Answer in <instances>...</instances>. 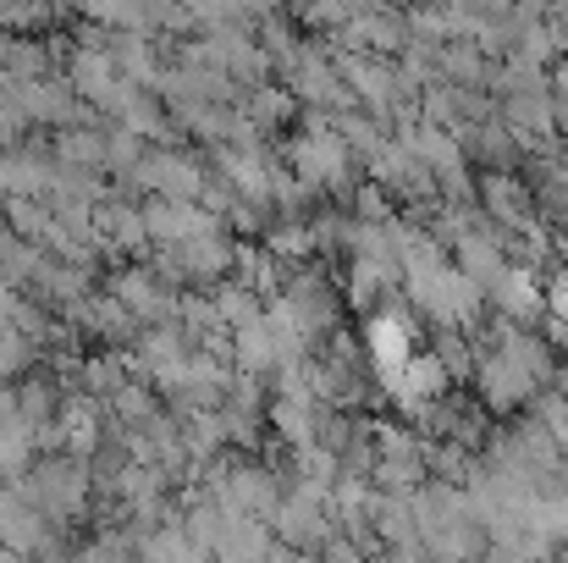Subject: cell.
Returning a JSON list of instances; mask_svg holds the SVG:
<instances>
[{"mask_svg":"<svg viewBox=\"0 0 568 563\" xmlns=\"http://www.w3.org/2000/svg\"><path fill=\"white\" fill-rule=\"evenodd\" d=\"M122 563H139V559H122Z\"/></svg>","mask_w":568,"mask_h":563,"instance_id":"39","label":"cell"},{"mask_svg":"<svg viewBox=\"0 0 568 563\" xmlns=\"http://www.w3.org/2000/svg\"><path fill=\"white\" fill-rule=\"evenodd\" d=\"M475 204H480L486 221H497L514 238L541 227V204H536V193H530V183L519 172H480L475 178Z\"/></svg>","mask_w":568,"mask_h":563,"instance_id":"9","label":"cell"},{"mask_svg":"<svg viewBox=\"0 0 568 563\" xmlns=\"http://www.w3.org/2000/svg\"><path fill=\"white\" fill-rule=\"evenodd\" d=\"M276 553V536H271V525H260V520H226V531H221V542H215V563H271Z\"/></svg>","mask_w":568,"mask_h":563,"instance_id":"17","label":"cell"},{"mask_svg":"<svg viewBox=\"0 0 568 563\" xmlns=\"http://www.w3.org/2000/svg\"><path fill=\"white\" fill-rule=\"evenodd\" d=\"M552 563H568V542H564V547H558V553H552Z\"/></svg>","mask_w":568,"mask_h":563,"instance_id":"35","label":"cell"},{"mask_svg":"<svg viewBox=\"0 0 568 563\" xmlns=\"http://www.w3.org/2000/svg\"><path fill=\"white\" fill-rule=\"evenodd\" d=\"M193 349L189 338H183V326L178 321H166V326H144L139 332V343H133V354H128V371L139 375V381H161V375L172 371V365H183Z\"/></svg>","mask_w":568,"mask_h":563,"instance_id":"11","label":"cell"},{"mask_svg":"<svg viewBox=\"0 0 568 563\" xmlns=\"http://www.w3.org/2000/svg\"><path fill=\"white\" fill-rule=\"evenodd\" d=\"M0 161H6V150H0Z\"/></svg>","mask_w":568,"mask_h":563,"instance_id":"40","label":"cell"},{"mask_svg":"<svg viewBox=\"0 0 568 563\" xmlns=\"http://www.w3.org/2000/svg\"><path fill=\"white\" fill-rule=\"evenodd\" d=\"M17 492L61 531V525H78V520L89 514V503H94V475H89L83 459L50 453V459H39V464L17 481Z\"/></svg>","mask_w":568,"mask_h":563,"instance_id":"2","label":"cell"},{"mask_svg":"<svg viewBox=\"0 0 568 563\" xmlns=\"http://www.w3.org/2000/svg\"><path fill=\"white\" fill-rule=\"evenodd\" d=\"M315 559H326V563H376V553H371V547H359V542H348V536L337 531V536H332Z\"/></svg>","mask_w":568,"mask_h":563,"instance_id":"30","label":"cell"},{"mask_svg":"<svg viewBox=\"0 0 568 563\" xmlns=\"http://www.w3.org/2000/svg\"><path fill=\"white\" fill-rule=\"evenodd\" d=\"M508 436H514V448H519V459L536 470V475H552L558 464H564V448H558V436L547 431V425H536L530 414L519 420V425H508Z\"/></svg>","mask_w":568,"mask_h":563,"instance_id":"22","label":"cell"},{"mask_svg":"<svg viewBox=\"0 0 568 563\" xmlns=\"http://www.w3.org/2000/svg\"><path fill=\"white\" fill-rule=\"evenodd\" d=\"M111 299H116L139 326H166V321H178V304H183V293H178L172 282H161L155 265H116Z\"/></svg>","mask_w":568,"mask_h":563,"instance_id":"8","label":"cell"},{"mask_svg":"<svg viewBox=\"0 0 568 563\" xmlns=\"http://www.w3.org/2000/svg\"><path fill=\"white\" fill-rule=\"evenodd\" d=\"M348 17H354V6H310V11H298V22H310V28H332V33H337Z\"/></svg>","mask_w":568,"mask_h":563,"instance_id":"31","label":"cell"},{"mask_svg":"<svg viewBox=\"0 0 568 563\" xmlns=\"http://www.w3.org/2000/svg\"><path fill=\"white\" fill-rule=\"evenodd\" d=\"M348 215H354V221H365V227H381V221H392V215H397V204H392L376 183H359L354 188V210H348Z\"/></svg>","mask_w":568,"mask_h":563,"instance_id":"29","label":"cell"},{"mask_svg":"<svg viewBox=\"0 0 568 563\" xmlns=\"http://www.w3.org/2000/svg\"><path fill=\"white\" fill-rule=\"evenodd\" d=\"M371 536H376V547H403V542H419L408 497H386V492H376V503H371Z\"/></svg>","mask_w":568,"mask_h":563,"instance_id":"20","label":"cell"},{"mask_svg":"<svg viewBox=\"0 0 568 563\" xmlns=\"http://www.w3.org/2000/svg\"><path fill=\"white\" fill-rule=\"evenodd\" d=\"M376 563H430V559H425V547H419V542H403V547H381Z\"/></svg>","mask_w":568,"mask_h":563,"instance_id":"32","label":"cell"},{"mask_svg":"<svg viewBox=\"0 0 568 563\" xmlns=\"http://www.w3.org/2000/svg\"><path fill=\"white\" fill-rule=\"evenodd\" d=\"M128 183L139 188L144 199H178V204H199V199H204V183H210V167H204L193 150H150Z\"/></svg>","mask_w":568,"mask_h":563,"instance_id":"7","label":"cell"},{"mask_svg":"<svg viewBox=\"0 0 568 563\" xmlns=\"http://www.w3.org/2000/svg\"><path fill=\"white\" fill-rule=\"evenodd\" d=\"M469 381H475V403H480L491 420H503V414H519V409H525V403L541 392L530 375L519 371L514 360H503V354H480Z\"/></svg>","mask_w":568,"mask_h":563,"instance_id":"10","label":"cell"},{"mask_svg":"<svg viewBox=\"0 0 568 563\" xmlns=\"http://www.w3.org/2000/svg\"><path fill=\"white\" fill-rule=\"evenodd\" d=\"M210 304H215L221 332H243V326H254V321L265 315V299H254V293H248V288H237V282L210 288Z\"/></svg>","mask_w":568,"mask_h":563,"instance_id":"23","label":"cell"},{"mask_svg":"<svg viewBox=\"0 0 568 563\" xmlns=\"http://www.w3.org/2000/svg\"><path fill=\"white\" fill-rule=\"evenodd\" d=\"M552 386H558V392L568 398V354H564V365H558V381H552Z\"/></svg>","mask_w":568,"mask_h":563,"instance_id":"34","label":"cell"},{"mask_svg":"<svg viewBox=\"0 0 568 563\" xmlns=\"http://www.w3.org/2000/svg\"><path fill=\"white\" fill-rule=\"evenodd\" d=\"M116 128H128V133H133V139H144V144H155V139H161V150H178V122L166 117L161 94H144V89H139V94L122 105Z\"/></svg>","mask_w":568,"mask_h":563,"instance_id":"15","label":"cell"},{"mask_svg":"<svg viewBox=\"0 0 568 563\" xmlns=\"http://www.w3.org/2000/svg\"><path fill=\"white\" fill-rule=\"evenodd\" d=\"M0 563H28V559H17V553H0Z\"/></svg>","mask_w":568,"mask_h":563,"instance_id":"36","label":"cell"},{"mask_svg":"<svg viewBox=\"0 0 568 563\" xmlns=\"http://www.w3.org/2000/svg\"><path fill=\"white\" fill-rule=\"evenodd\" d=\"M530 420H536V425H547V431L564 442L568 436V398L558 392V386H541V392L530 398Z\"/></svg>","mask_w":568,"mask_h":563,"instance_id":"28","label":"cell"},{"mask_svg":"<svg viewBox=\"0 0 568 563\" xmlns=\"http://www.w3.org/2000/svg\"><path fill=\"white\" fill-rule=\"evenodd\" d=\"M430 354H436V365L447 371V381H469L475 375V343L464 338V332H430V343H425Z\"/></svg>","mask_w":568,"mask_h":563,"instance_id":"24","label":"cell"},{"mask_svg":"<svg viewBox=\"0 0 568 563\" xmlns=\"http://www.w3.org/2000/svg\"><path fill=\"white\" fill-rule=\"evenodd\" d=\"M298 563H326V559H298Z\"/></svg>","mask_w":568,"mask_h":563,"instance_id":"38","label":"cell"},{"mask_svg":"<svg viewBox=\"0 0 568 563\" xmlns=\"http://www.w3.org/2000/svg\"><path fill=\"white\" fill-rule=\"evenodd\" d=\"M139 210H144L150 243H161V249H183L189 238L215 227V215H204L199 204H178V199H139Z\"/></svg>","mask_w":568,"mask_h":563,"instance_id":"12","label":"cell"},{"mask_svg":"<svg viewBox=\"0 0 568 563\" xmlns=\"http://www.w3.org/2000/svg\"><path fill=\"white\" fill-rule=\"evenodd\" d=\"M332 133L343 139V150H348L354 167H371L381 150H386V139H392L376 117H365L359 105H354V111H337V117H332Z\"/></svg>","mask_w":568,"mask_h":563,"instance_id":"18","label":"cell"},{"mask_svg":"<svg viewBox=\"0 0 568 563\" xmlns=\"http://www.w3.org/2000/svg\"><path fill=\"white\" fill-rule=\"evenodd\" d=\"M50 155H55L61 167H72V172L100 178V172H105V128H100V122H78V128L55 133Z\"/></svg>","mask_w":568,"mask_h":563,"instance_id":"16","label":"cell"},{"mask_svg":"<svg viewBox=\"0 0 568 563\" xmlns=\"http://www.w3.org/2000/svg\"><path fill=\"white\" fill-rule=\"evenodd\" d=\"M150 155V144L144 139H133L128 128H105V172H116V178H133L139 172V161Z\"/></svg>","mask_w":568,"mask_h":563,"instance_id":"26","label":"cell"},{"mask_svg":"<svg viewBox=\"0 0 568 563\" xmlns=\"http://www.w3.org/2000/svg\"><path fill=\"white\" fill-rule=\"evenodd\" d=\"M61 563H72V559H61Z\"/></svg>","mask_w":568,"mask_h":563,"instance_id":"41","label":"cell"},{"mask_svg":"<svg viewBox=\"0 0 568 563\" xmlns=\"http://www.w3.org/2000/svg\"><path fill=\"white\" fill-rule=\"evenodd\" d=\"M558 448H564V464H568V436H564V442H558Z\"/></svg>","mask_w":568,"mask_h":563,"instance_id":"37","label":"cell"},{"mask_svg":"<svg viewBox=\"0 0 568 563\" xmlns=\"http://www.w3.org/2000/svg\"><path fill=\"white\" fill-rule=\"evenodd\" d=\"M150 414H161V392H155L150 381H139V375H128V381L111 392V403H105V420H116L122 431H128V425H144Z\"/></svg>","mask_w":568,"mask_h":563,"instance_id":"21","label":"cell"},{"mask_svg":"<svg viewBox=\"0 0 568 563\" xmlns=\"http://www.w3.org/2000/svg\"><path fill=\"white\" fill-rule=\"evenodd\" d=\"M282 89L293 94V105L321 111V117L354 111V100H348V89H343V78H337V61H332V50H326L321 39H304V44H298L293 67L282 72Z\"/></svg>","mask_w":568,"mask_h":563,"instance_id":"4","label":"cell"},{"mask_svg":"<svg viewBox=\"0 0 568 563\" xmlns=\"http://www.w3.org/2000/svg\"><path fill=\"white\" fill-rule=\"evenodd\" d=\"M265 420H271L276 442H287L293 453H304V448L321 442V403L315 398H271L265 403Z\"/></svg>","mask_w":568,"mask_h":563,"instance_id":"14","label":"cell"},{"mask_svg":"<svg viewBox=\"0 0 568 563\" xmlns=\"http://www.w3.org/2000/svg\"><path fill=\"white\" fill-rule=\"evenodd\" d=\"M0 553H17V559H28V563H61L67 559L61 531H55L17 486H0Z\"/></svg>","mask_w":568,"mask_h":563,"instance_id":"6","label":"cell"},{"mask_svg":"<svg viewBox=\"0 0 568 563\" xmlns=\"http://www.w3.org/2000/svg\"><path fill=\"white\" fill-rule=\"evenodd\" d=\"M237 111H243V122L254 128V133H276V128H287L293 122V94L282 89V83H260V89H248L243 100H237Z\"/></svg>","mask_w":568,"mask_h":563,"instance_id":"19","label":"cell"},{"mask_svg":"<svg viewBox=\"0 0 568 563\" xmlns=\"http://www.w3.org/2000/svg\"><path fill=\"white\" fill-rule=\"evenodd\" d=\"M547 28L564 39V50H568V6H552V11H547Z\"/></svg>","mask_w":568,"mask_h":563,"instance_id":"33","label":"cell"},{"mask_svg":"<svg viewBox=\"0 0 568 563\" xmlns=\"http://www.w3.org/2000/svg\"><path fill=\"white\" fill-rule=\"evenodd\" d=\"M276 299H282V310L298 321V332H304L315 349L343 326V288H337V277L321 271V265H287Z\"/></svg>","mask_w":568,"mask_h":563,"instance_id":"3","label":"cell"},{"mask_svg":"<svg viewBox=\"0 0 568 563\" xmlns=\"http://www.w3.org/2000/svg\"><path fill=\"white\" fill-rule=\"evenodd\" d=\"M326 503H332L326 492H310V486H293V481H287V492H282V503H276V514H271V536H276L287 553L315 559V553L337 536Z\"/></svg>","mask_w":568,"mask_h":563,"instance_id":"5","label":"cell"},{"mask_svg":"<svg viewBox=\"0 0 568 563\" xmlns=\"http://www.w3.org/2000/svg\"><path fill=\"white\" fill-rule=\"evenodd\" d=\"M282 167L310 188V193H332V199H354V161L343 150V139L332 133V117L321 111H304V128L287 139L282 150Z\"/></svg>","mask_w":568,"mask_h":563,"instance_id":"1","label":"cell"},{"mask_svg":"<svg viewBox=\"0 0 568 563\" xmlns=\"http://www.w3.org/2000/svg\"><path fill=\"white\" fill-rule=\"evenodd\" d=\"M260 420H265V409H237V403H221V431H226V448H254V442H260Z\"/></svg>","mask_w":568,"mask_h":563,"instance_id":"27","label":"cell"},{"mask_svg":"<svg viewBox=\"0 0 568 563\" xmlns=\"http://www.w3.org/2000/svg\"><path fill=\"white\" fill-rule=\"evenodd\" d=\"M50 172H55V155H50L44 144H17V150H6V161H0V193H6V199H44Z\"/></svg>","mask_w":568,"mask_h":563,"instance_id":"13","label":"cell"},{"mask_svg":"<svg viewBox=\"0 0 568 563\" xmlns=\"http://www.w3.org/2000/svg\"><path fill=\"white\" fill-rule=\"evenodd\" d=\"M39 365V349L28 343V332H17L11 321H0V381H22V375Z\"/></svg>","mask_w":568,"mask_h":563,"instance_id":"25","label":"cell"}]
</instances>
